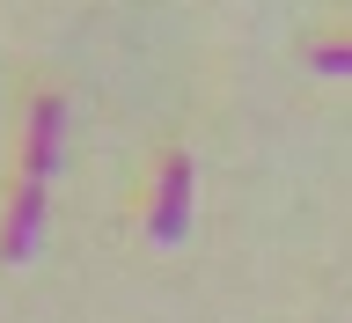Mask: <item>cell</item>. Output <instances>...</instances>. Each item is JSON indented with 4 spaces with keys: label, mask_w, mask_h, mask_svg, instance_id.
Here are the masks:
<instances>
[{
    "label": "cell",
    "mask_w": 352,
    "mask_h": 323,
    "mask_svg": "<svg viewBox=\"0 0 352 323\" xmlns=\"http://www.w3.org/2000/svg\"><path fill=\"white\" fill-rule=\"evenodd\" d=\"M191 228V154H169L162 176H154V206H147V236L154 250H176Z\"/></svg>",
    "instance_id": "obj_1"
},
{
    "label": "cell",
    "mask_w": 352,
    "mask_h": 323,
    "mask_svg": "<svg viewBox=\"0 0 352 323\" xmlns=\"http://www.w3.org/2000/svg\"><path fill=\"white\" fill-rule=\"evenodd\" d=\"M44 198H52V184H37V176H22L15 206H8V236H0V258L8 264H30L44 242Z\"/></svg>",
    "instance_id": "obj_2"
},
{
    "label": "cell",
    "mask_w": 352,
    "mask_h": 323,
    "mask_svg": "<svg viewBox=\"0 0 352 323\" xmlns=\"http://www.w3.org/2000/svg\"><path fill=\"white\" fill-rule=\"evenodd\" d=\"M316 74H352V44H323L316 52Z\"/></svg>",
    "instance_id": "obj_3"
}]
</instances>
